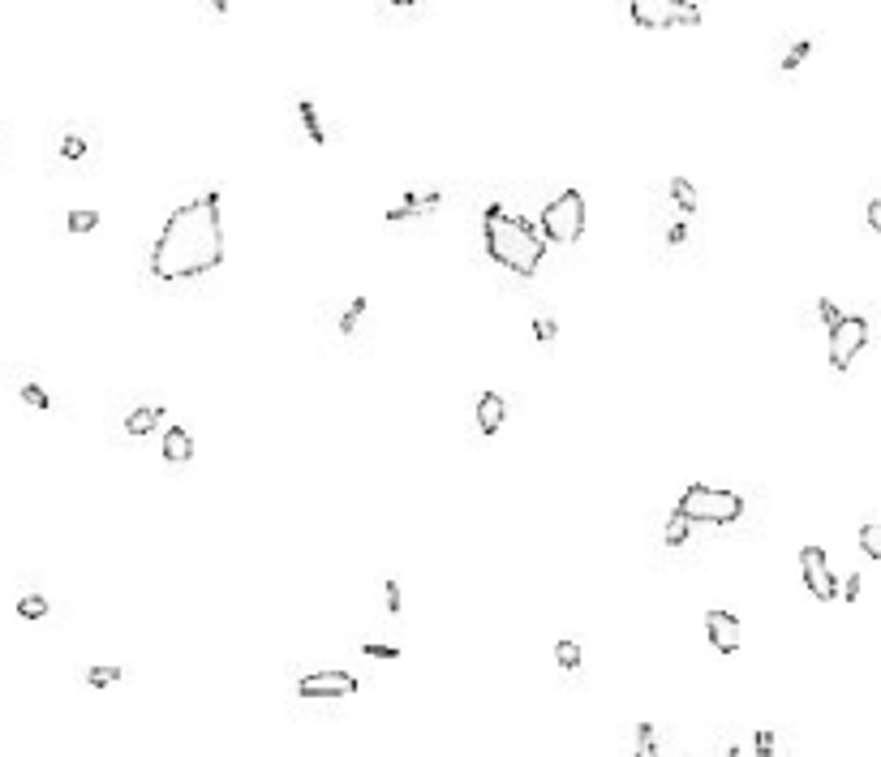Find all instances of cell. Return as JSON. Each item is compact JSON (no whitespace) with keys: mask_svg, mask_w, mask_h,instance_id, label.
I'll return each instance as SVG.
<instances>
[{"mask_svg":"<svg viewBox=\"0 0 881 757\" xmlns=\"http://www.w3.org/2000/svg\"><path fill=\"white\" fill-rule=\"evenodd\" d=\"M387 611H392V616H400V611H404V607H400V585H396V581H387Z\"/></svg>","mask_w":881,"mask_h":757,"instance_id":"24","label":"cell"},{"mask_svg":"<svg viewBox=\"0 0 881 757\" xmlns=\"http://www.w3.org/2000/svg\"><path fill=\"white\" fill-rule=\"evenodd\" d=\"M160 422H164V409H160V405H142V409L129 413L125 431H129V435H151Z\"/></svg>","mask_w":881,"mask_h":757,"instance_id":"12","label":"cell"},{"mask_svg":"<svg viewBox=\"0 0 881 757\" xmlns=\"http://www.w3.org/2000/svg\"><path fill=\"white\" fill-rule=\"evenodd\" d=\"M164 456L172 465H185L194 456V439H190L185 426H168V431H164Z\"/></svg>","mask_w":881,"mask_h":757,"instance_id":"11","label":"cell"},{"mask_svg":"<svg viewBox=\"0 0 881 757\" xmlns=\"http://www.w3.org/2000/svg\"><path fill=\"white\" fill-rule=\"evenodd\" d=\"M688 538V521L680 517V512H671V525H667V542L675 547V542H684Z\"/></svg>","mask_w":881,"mask_h":757,"instance_id":"22","label":"cell"},{"mask_svg":"<svg viewBox=\"0 0 881 757\" xmlns=\"http://www.w3.org/2000/svg\"><path fill=\"white\" fill-rule=\"evenodd\" d=\"M869 345V319L860 314H843L839 323H830V366L834 370H851L856 353Z\"/></svg>","mask_w":881,"mask_h":757,"instance_id":"6","label":"cell"},{"mask_svg":"<svg viewBox=\"0 0 881 757\" xmlns=\"http://www.w3.org/2000/svg\"><path fill=\"white\" fill-rule=\"evenodd\" d=\"M95 224H99L95 211H86V207H82V211H69V233H91Z\"/></svg>","mask_w":881,"mask_h":757,"instance_id":"19","label":"cell"},{"mask_svg":"<svg viewBox=\"0 0 881 757\" xmlns=\"http://www.w3.org/2000/svg\"><path fill=\"white\" fill-rule=\"evenodd\" d=\"M301 121H306L310 142H327V130H323V121H319V112H314V104H301Z\"/></svg>","mask_w":881,"mask_h":757,"instance_id":"18","label":"cell"},{"mask_svg":"<svg viewBox=\"0 0 881 757\" xmlns=\"http://www.w3.org/2000/svg\"><path fill=\"white\" fill-rule=\"evenodd\" d=\"M301 697H353L357 693V676L349 671H314V676L297 680Z\"/></svg>","mask_w":881,"mask_h":757,"instance_id":"8","label":"cell"},{"mask_svg":"<svg viewBox=\"0 0 881 757\" xmlns=\"http://www.w3.org/2000/svg\"><path fill=\"white\" fill-rule=\"evenodd\" d=\"M224 263V220H220V194L190 198L164 220V233L151 250V276L155 280H198Z\"/></svg>","mask_w":881,"mask_h":757,"instance_id":"1","label":"cell"},{"mask_svg":"<svg viewBox=\"0 0 881 757\" xmlns=\"http://www.w3.org/2000/svg\"><path fill=\"white\" fill-rule=\"evenodd\" d=\"M18 616L22 620H43V616H48V598H43V594H26L18 603Z\"/></svg>","mask_w":881,"mask_h":757,"instance_id":"13","label":"cell"},{"mask_svg":"<svg viewBox=\"0 0 881 757\" xmlns=\"http://www.w3.org/2000/svg\"><path fill=\"white\" fill-rule=\"evenodd\" d=\"M632 22L645 31H671V26H701V9L692 0H628Z\"/></svg>","mask_w":881,"mask_h":757,"instance_id":"5","label":"cell"},{"mask_svg":"<svg viewBox=\"0 0 881 757\" xmlns=\"http://www.w3.org/2000/svg\"><path fill=\"white\" fill-rule=\"evenodd\" d=\"M860 547H864V555H869V560H881V521H877V525H864V530H860Z\"/></svg>","mask_w":881,"mask_h":757,"instance_id":"16","label":"cell"},{"mask_svg":"<svg viewBox=\"0 0 881 757\" xmlns=\"http://www.w3.org/2000/svg\"><path fill=\"white\" fill-rule=\"evenodd\" d=\"M503 422H508V401H503L499 392H482L478 396V426L486 435H495Z\"/></svg>","mask_w":881,"mask_h":757,"instance_id":"10","label":"cell"},{"mask_svg":"<svg viewBox=\"0 0 881 757\" xmlns=\"http://www.w3.org/2000/svg\"><path fill=\"white\" fill-rule=\"evenodd\" d=\"M22 401H26V405H35V409H48V396H43V392L35 388V383H31V388H22Z\"/></svg>","mask_w":881,"mask_h":757,"instance_id":"23","label":"cell"},{"mask_svg":"<svg viewBox=\"0 0 881 757\" xmlns=\"http://www.w3.org/2000/svg\"><path fill=\"white\" fill-rule=\"evenodd\" d=\"M869 224H873V233H881V198L869 203Z\"/></svg>","mask_w":881,"mask_h":757,"instance_id":"25","label":"cell"},{"mask_svg":"<svg viewBox=\"0 0 881 757\" xmlns=\"http://www.w3.org/2000/svg\"><path fill=\"white\" fill-rule=\"evenodd\" d=\"M821 314H826V323H839V319H843V314H839V310H834L830 302H821Z\"/></svg>","mask_w":881,"mask_h":757,"instance_id":"28","label":"cell"},{"mask_svg":"<svg viewBox=\"0 0 881 757\" xmlns=\"http://www.w3.org/2000/svg\"><path fill=\"white\" fill-rule=\"evenodd\" d=\"M555 663L563 671H576V667H581V646H576V641H559V646H555Z\"/></svg>","mask_w":881,"mask_h":757,"instance_id":"14","label":"cell"},{"mask_svg":"<svg viewBox=\"0 0 881 757\" xmlns=\"http://www.w3.org/2000/svg\"><path fill=\"white\" fill-rule=\"evenodd\" d=\"M800 573H804V585H808V594H813L817 603L839 598V577H834V568H830V560H826V551H821V547H804L800 551Z\"/></svg>","mask_w":881,"mask_h":757,"instance_id":"7","label":"cell"},{"mask_svg":"<svg viewBox=\"0 0 881 757\" xmlns=\"http://www.w3.org/2000/svg\"><path fill=\"white\" fill-rule=\"evenodd\" d=\"M675 512L688 521V525H731L744 517V499L735 491H718V487H688L680 495Z\"/></svg>","mask_w":881,"mask_h":757,"instance_id":"3","label":"cell"},{"mask_svg":"<svg viewBox=\"0 0 881 757\" xmlns=\"http://www.w3.org/2000/svg\"><path fill=\"white\" fill-rule=\"evenodd\" d=\"M637 757H658V745H654V727H641V732H637Z\"/></svg>","mask_w":881,"mask_h":757,"instance_id":"21","label":"cell"},{"mask_svg":"<svg viewBox=\"0 0 881 757\" xmlns=\"http://www.w3.org/2000/svg\"><path fill=\"white\" fill-rule=\"evenodd\" d=\"M211 13H228V0H207Z\"/></svg>","mask_w":881,"mask_h":757,"instance_id":"29","label":"cell"},{"mask_svg":"<svg viewBox=\"0 0 881 757\" xmlns=\"http://www.w3.org/2000/svg\"><path fill=\"white\" fill-rule=\"evenodd\" d=\"M125 676L121 667H91L86 671V684H95V689H108V684H117Z\"/></svg>","mask_w":881,"mask_h":757,"instance_id":"17","label":"cell"},{"mask_svg":"<svg viewBox=\"0 0 881 757\" xmlns=\"http://www.w3.org/2000/svg\"><path fill=\"white\" fill-rule=\"evenodd\" d=\"M705 633H710L718 654H735L740 650V641H744V628L731 611H710V616H705Z\"/></svg>","mask_w":881,"mask_h":757,"instance_id":"9","label":"cell"},{"mask_svg":"<svg viewBox=\"0 0 881 757\" xmlns=\"http://www.w3.org/2000/svg\"><path fill=\"white\" fill-rule=\"evenodd\" d=\"M804 56H808V44H800L796 52H791V56H787V69H796V65L804 61Z\"/></svg>","mask_w":881,"mask_h":757,"instance_id":"26","label":"cell"},{"mask_svg":"<svg viewBox=\"0 0 881 757\" xmlns=\"http://www.w3.org/2000/svg\"><path fill=\"white\" fill-rule=\"evenodd\" d=\"M361 654H370V659H400V646H383V641H366V646H361Z\"/></svg>","mask_w":881,"mask_h":757,"instance_id":"20","label":"cell"},{"mask_svg":"<svg viewBox=\"0 0 881 757\" xmlns=\"http://www.w3.org/2000/svg\"><path fill=\"white\" fill-rule=\"evenodd\" d=\"M482 237H486V254H490V259H495L499 267L516 271V276H533V271L542 267L546 241H542V233L529 220L508 216L503 207H490L486 224H482Z\"/></svg>","mask_w":881,"mask_h":757,"instance_id":"2","label":"cell"},{"mask_svg":"<svg viewBox=\"0 0 881 757\" xmlns=\"http://www.w3.org/2000/svg\"><path fill=\"white\" fill-rule=\"evenodd\" d=\"M585 233V198L576 190H563L551 207L542 211V237L555 246H572Z\"/></svg>","mask_w":881,"mask_h":757,"instance_id":"4","label":"cell"},{"mask_svg":"<svg viewBox=\"0 0 881 757\" xmlns=\"http://www.w3.org/2000/svg\"><path fill=\"white\" fill-rule=\"evenodd\" d=\"M856 590H860V577H847V585H843V598H847V603L856 598Z\"/></svg>","mask_w":881,"mask_h":757,"instance_id":"27","label":"cell"},{"mask_svg":"<svg viewBox=\"0 0 881 757\" xmlns=\"http://www.w3.org/2000/svg\"><path fill=\"white\" fill-rule=\"evenodd\" d=\"M671 198H675V203H680L684 211H697V190H692V181L675 177V181H671Z\"/></svg>","mask_w":881,"mask_h":757,"instance_id":"15","label":"cell"},{"mask_svg":"<svg viewBox=\"0 0 881 757\" xmlns=\"http://www.w3.org/2000/svg\"><path fill=\"white\" fill-rule=\"evenodd\" d=\"M387 5H400V9H409V5H417V0H387Z\"/></svg>","mask_w":881,"mask_h":757,"instance_id":"30","label":"cell"}]
</instances>
